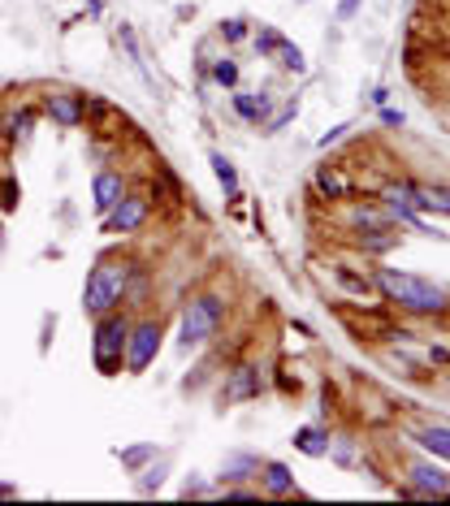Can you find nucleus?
Segmentation results:
<instances>
[{
	"label": "nucleus",
	"instance_id": "1",
	"mask_svg": "<svg viewBox=\"0 0 450 506\" xmlns=\"http://www.w3.org/2000/svg\"><path fill=\"white\" fill-rule=\"evenodd\" d=\"M376 290L399 303L402 312H420V316H437L446 308V290L428 277H416V273H399V268H376Z\"/></svg>",
	"mask_w": 450,
	"mask_h": 506
},
{
	"label": "nucleus",
	"instance_id": "2",
	"mask_svg": "<svg viewBox=\"0 0 450 506\" xmlns=\"http://www.w3.org/2000/svg\"><path fill=\"white\" fill-rule=\"evenodd\" d=\"M125 286H130V265H125V260H100V265L87 273V286H82V312L87 316L117 312Z\"/></svg>",
	"mask_w": 450,
	"mask_h": 506
},
{
	"label": "nucleus",
	"instance_id": "3",
	"mask_svg": "<svg viewBox=\"0 0 450 506\" xmlns=\"http://www.w3.org/2000/svg\"><path fill=\"white\" fill-rule=\"evenodd\" d=\"M125 337H130V320H125L122 312L96 316V334H91V360H96V372L117 377V368L125 363Z\"/></svg>",
	"mask_w": 450,
	"mask_h": 506
},
{
	"label": "nucleus",
	"instance_id": "4",
	"mask_svg": "<svg viewBox=\"0 0 450 506\" xmlns=\"http://www.w3.org/2000/svg\"><path fill=\"white\" fill-rule=\"evenodd\" d=\"M225 320V303L217 294H195L186 308H182V325H177V334H182V346L191 351V346H203L208 337H217Z\"/></svg>",
	"mask_w": 450,
	"mask_h": 506
},
{
	"label": "nucleus",
	"instance_id": "5",
	"mask_svg": "<svg viewBox=\"0 0 450 506\" xmlns=\"http://www.w3.org/2000/svg\"><path fill=\"white\" fill-rule=\"evenodd\" d=\"M160 325L156 320H139L130 325V337H125V368L130 372H148V363L160 355Z\"/></svg>",
	"mask_w": 450,
	"mask_h": 506
},
{
	"label": "nucleus",
	"instance_id": "6",
	"mask_svg": "<svg viewBox=\"0 0 450 506\" xmlns=\"http://www.w3.org/2000/svg\"><path fill=\"white\" fill-rule=\"evenodd\" d=\"M143 221H148V199L143 195H122L104 213V234H134Z\"/></svg>",
	"mask_w": 450,
	"mask_h": 506
},
{
	"label": "nucleus",
	"instance_id": "7",
	"mask_svg": "<svg viewBox=\"0 0 450 506\" xmlns=\"http://www.w3.org/2000/svg\"><path fill=\"white\" fill-rule=\"evenodd\" d=\"M44 113H48L56 126L74 130V126H82V118H87V100L74 96V92H52V96L44 100Z\"/></svg>",
	"mask_w": 450,
	"mask_h": 506
},
{
	"label": "nucleus",
	"instance_id": "8",
	"mask_svg": "<svg viewBox=\"0 0 450 506\" xmlns=\"http://www.w3.org/2000/svg\"><path fill=\"white\" fill-rule=\"evenodd\" d=\"M407 476H411V489H416V493H428V498H450V476L437 467V463L416 458V463L407 467Z\"/></svg>",
	"mask_w": 450,
	"mask_h": 506
},
{
	"label": "nucleus",
	"instance_id": "9",
	"mask_svg": "<svg viewBox=\"0 0 450 506\" xmlns=\"http://www.w3.org/2000/svg\"><path fill=\"white\" fill-rule=\"evenodd\" d=\"M260 368H251V363H243V368H234L229 372V381H225V403H247V398H255L260 394Z\"/></svg>",
	"mask_w": 450,
	"mask_h": 506
},
{
	"label": "nucleus",
	"instance_id": "10",
	"mask_svg": "<svg viewBox=\"0 0 450 506\" xmlns=\"http://www.w3.org/2000/svg\"><path fill=\"white\" fill-rule=\"evenodd\" d=\"M122 195H125L122 173H108V169H100V173L91 178V199H96V213H108Z\"/></svg>",
	"mask_w": 450,
	"mask_h": 506
},
{
	"label": "nucleus",
	"instance_id": "11",
	"mask_svg": "<svg viewBox=\"0 0 450 506\" xmlns=\"http://www.w3.org/2000/svg\"><path fill=\"white\" fill-rule=\"evenodd\" d=\"M269 109H273V96H269V92H238V96H234V113L243 121H255V126H260V121L269 118Z\"/></svg>",
	"mask_w": 450,
	"mask_h": 506
},
{
	"label": "nucleus",
	"instance_id": "12",
	"mask_svg": "<svg viewBox=\"0 0 450 506\" xmlns=\"http://www.w3.org/2000/svg\"><path fill=\"white\" fill-rule=\"evenodd\" d=\"M295 450L307 458H325L329 455V433L325 429H316V424H303L295 429Z\"/></svg>",
	"mask_w": 450,
	"mask_h": 506
},
{
	"label": "nucleus",
	"instance_id": "13",
	"mask_svg": "<svg viewBox=\"0 0 450 506\" xmlns=\"http://www.w3.org/2000/svg\"><path fill=\"white\" fill-rule=\"evenodd\" d=\"M260 481H264V489H269L273 498L295 493V476H290V467H286V463H264V467H260Z\"/></svg>",
	"mask_w": 450,
	"mask_h": 506
},
{
	"label": "nucleus",
	"instance_id": "14",
	"mask_svg": "<svg viewBox=\"0 0 450 506\" xmlns=\"http://www.w3.org/2000/svg\"><path fill=\"white\" fill-rule=\"evenodd\" d=\"M208 165H212V173H217V182L225 187V199H238V169L229 165L221 152H212V156H208Z\"/></svg>",
	"mask_w": 450,
	"mask_h": 506
},
{
	"label": "nucleus",
	"instance_id": "15",
	"mask_svg": "<svg viewBox=\"0 0 450 506\" xmlns=\"http://www.w3.org/2000/svg\"><path fill=\"white\" fill-rule=\"evenodd\" d=\"M420 446H425L433 458H450V429H442V424L425 429V433H420Z\"/></svg>",
	"mask_w": 450,
	"mask_h": 506
},
{
	"label": "nucleus",
	"instance_id": "16",
	"mask_svg": "<svg viewBox=\"0 0 450 506\" xmlns=\"http://www.w3.org/2000/svg\"><path fill=\"white\" fill-rule=\"evenodd\" d=\"M273 57H277V65H281L286 74H307V57H303V48H295L290 39H281V48H277Z\"/></svg>",
	"mask_w": 450,
	"mask_h": 506
},
{
	"label": "nucleus",
	"instance_id": "17",
	"mask_svg": "<svg viewBox=\"0 0 450 506\" xmlns=\"http://www.w3.org/2000/svg\"><path fill=\"white\" fill-rule=\"evenodd\" d=\"M316 191L325 195V199H342V195H347V182H342V173H338V169H321V173H316Z\"/></svg>",
	"mask_w": 450,
	"mask_h": 506
},
{
	"label": "nucleus",
	"instance_id": "18",
	"mask_svg": "<svg viewBox=\"0 0 450 506\" xmlns=\"http://www.w3.org/2000/svg\"><path fill=\"white\" fill-rule=\"evenodd\" d=\"M295 113H299V100H286V104L277 109L273 118H264V121H260V130H264V135H277V130H281L286 121H295Z\"/></svg>",
	"mask_w": 450,
	"mask_h": 506
},
{
	"label": "nucleus",
	"instance_id": "19",
	"mask_svg": "<svg viewBox=\"0 0 450 506\" xmlns=\"http://www.w3.org/2000/svg\"><path fill=\"white\" fill-rule=\"evenodd\" d=\"M212 83H217V87H238V61H234V57L212 61Z\"/></svg>",
	"mask_w": 450,
	"mask_h": 506
},
{
	"label": "nucleus",
	"instance_id": "20",
	"mask_svg": "<svg viewBox=\"0 0 450 506\" xmlns=\"http://www.w3.org/2000/svg\"><path fill=\"white\" fill-rule=\"evenodd\" d=\"M281 39H286V35L273 31V26H260V31H255V48L264 52V57H273V52L281 48Z\"/></svg>",
	"mask_w": 450,
	"mask_h": 506
},
{
	"label": "nucleus",
	"instance_id": "21",
	"mask_svg": "<svg viewBox=\"0 0 450 506\" xmlns=\"http://www.w3.org/2000/svg\"><path fill=\"white\" fill-rule=\"evenodd\" d=\"M247 472H260L255 458H229L225 463V481H247Z\"/></svg>",
	"mask_w": 450,
	"mask_h": 506
},
{
	"label": "nucleus",
	"instance_id": "22",
	"mask_svg": "<svg viewBox=\"0 0 450 506\" xmlns=\"http://www.w3.org/2000/svg\"><path fill=\"white\" fill-rule=\"evenodd\" d=\"M394 234H385V230H368V234H359V247H368V251H390L394 247Z\"/></svg>",
	"mask_w": 450,
	"mask_h": 506
},
{
	"label": "nucleus",
	"instance_id": "23",
	"mask_svg": "<svg viewBox=\"0 0 450 506\" xmlns=\"http://www.w3.org/2000/svg\"><path fill=\"white\" fill-rule=\"evenodd\" d=\"M221 39H225V44H243V39H247V22H243V18H225V22H221Z\"/></svg>",
	"mask_w": 450,
	"mask_h": 506
},
{
	"label": "nucleus",
	"instance_id": "24",
	"mask_svg": "<svg viewBox=\"0 0 450 506\" xmlns=\"http://www.w3.org/2000/svg\"><path fill=\"white\" fill-rule=\"evenodd\" d=\"M148 455H156V446H130V450H117V458L130 463V467H134V463H143Z\"/></svg>",
	"mask_w": 450,
	"mask_h": 506
},
{
	"label": "nucleus",
	"instance_id": "25",
	"mask_svg": "<svg viewBox=\"0 0 450 506\" xmlns=\"http://www.w3.org/2000/svg\"><path fill=\"white\" fill-rule=\"evenodd\" d=\"M0 208H4V213H13V208H18V187H13L9 178L0 182Z\"/></svg>",
	"mask_w": 450,
	"mask_h": 506
},
{
	"label": "nucleus",
	"instance_id": "26",
	"mask_svg": "<svg viewBox=\"0 0 450 506\" xmlns=\"http://www.w3.org/2000/svg\"><path fill=\"white\" fill-rule=\"evenodd\" d=\"M30 126H35V113H30V109H22V113L13 118V135H18V139H26V135H30Z\"/></svg>",
	"mask_w": 450,
	"mask_h": 506
},
{
	"label": "nucleus",
	"instance_id": "27",
	"mask_svg": "<svg viewBox=\"0 0 450 506\" xmlns=\"http://www.w3.org/2000/svg\"><path fill=\"white\" fill-rule=\"evenodd\" d=\"M347 121H342V126H333V130H325V135H321V147H333V144H342V139H347Z\"/></svg>",
	"mask_w": 450,
	"mask_h": 506
},
{
	"label": "nucleus",
	"instance_id": "28",
	"mask_svg": "<svg viewBox=\"0 0 450 506\" xmlns=\"http://www.w3.org/2000/svg\"><path fill=\"white\" fill-rule=\"evenodd\" d=\"M381 126H407V113H402V109H385V104H381Z\"/></svg>",
	"mask_w": 450,
	"mask_h": 506
},
{
	"label": "nucleus",
	"instance_id": "29",
	"mask_svg": "<svg viewBox=\"0 0 450 506\" xmlns=\"http://www.w3.org/2000/svg\"><path fill=\"white\" fill-rule=\"evenodd\" d=\"M359 13V0H338V22H350Z\"/></svg>",
	"mask_w": 450,
	"mask_h": 506
},
{
	"label": "nucleus",
	"instance_id": "30",
	"mask_svg": "<svg viewBox=\"0 0 450 506\" xmlns=\"http://www.w3.org/2000/svg\"><path fill=\"white\" fill-rule=\"evenodd\" d=\"M338 282H342V286H350V290H368V282H359V277H350L347 268H338Z\"/></svg>",
	"mask_w": 450,
	"mask_h": 506
},
{
	"label": "nucleus",
	"instance_id": "31",
	"mask_svg": "<svg viewBox=\"0 0 450 506\" xmlns=\"http://www.w3.org/2000/svg\"><path fill=\"white\" fill-rule=\"evenodd\" d=\"M338 458H342V463H350V458H355V446H350L347 437H342V446H338Z\"/></svg>",
	"mask_w": 450,
	"mask_h": 506
},
{
	"label": "nucleus",
	"instance_id": "32",
	"mask_svg": "<svg viewBox=\"0 0 450 506\" xmlns=\"http://www.w3.org/2000/svg\"><path fill=\"white\" fill-rule=\"evenodd\" d=\"M0 498H18V484H9V481H0Z\"/></svg>",
	"mask_w": 450,
	"mask_h": 506
}]
</instances>
